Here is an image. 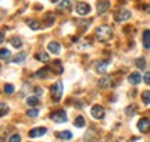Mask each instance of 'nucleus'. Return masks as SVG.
Instances as JSON below:
<instances>
[{
	"mask_svg": "<svg viewBox=\"0 0 150 142\" xmlns=\"http://www.w3.org/2000/svg\"><path fill=\"white\" fill-rule=\"evenodd\" d=\"M91 114H92V117H95L96 120H102L103 117H104V109H103L100 104H95L91 109Z\"/></svg>",
	"mask_w": 150,
	"mask_h": 142,
	"instance_id": "6",
	"label": "nucleus"
},
{
	"mask_svg": "<svg viewBox=\"0 0 150 142\" xmlns=\"http://www.w3.org/2000/svg\"><path fill=\"white\" fill-rule=\"evenodd\" d=\"M25 57H27V53H25V52H21V53H18L17 56H14V57L11 59V63H14V64L22 63V61L25 60Z\"/></svg>",
	"mask_w": 150,
	"mask_h": 142,
	"instance_id": "17",
	"label": "nucleus"
},
{
	"mask_svg": "<svg viewBox=\"0 0 150 142\" xmlns=\"http://www.w3.org/2000/svg\"><path fill=\"white\" fill-rule=\"evenodd\" d=\"M138 128H139V131L143 132V134L149 132V131H150V120L147 119V117H143V119H140L139 123H138Z\"/></svg>",
	"mask_w": 150,
	"mask_h": 142,
	"instance_id": "7",
	"label": "nucleus"
},
{
	"mask_svg": "<svg viewBox=\"0 0 150 142\" xmlns=\"http://www.w3.org/2000/svg\"><path fill=\"white\" fill-rule=\"evenodd\" d=\"M97 14H104L110 9V1H97Z\"/></svg>",
	"mask_w": 150,
	"mask_h": 142,
	"instance_id": "11",
	"label": "nucleus"
},
{
	"mask_svg": "<svg viewBox=\"0 0 150 142\" xmlns=\"http://www.w3.org/2000/svg\"><path fill=\"white\" fill-rule=\"evenodd\" d=\"M8 142H21V137L18 135V134H14V135H11Z\"/></svg>",
	"mask_w": 150,
	"mask_h": 142,
	"instance_id": "32",
	"label": "nucleus"
},
{
	"mask_svg": "<svg viewBox=\"0 0 150 142\" xmlns=\"http://www.w3.org/2000/svg\"><path fill=\"white\" fill-rule=\"evenodd\" d=\"M35 92H36V95H42L43 91L40 89V88H35Z\"/></svg>",
	"mask_w": 150,
	"mask_h": 142,
	"instance_id": "35",
	"label": "nucleus"
},
{
	"mask_svg": "<svg viewBox=\"0 0 150 142\" xmlns=\"http://www.w3.org/2000/svg\"><path fill=\"white\" fill-rule=\"evenodd\" d=\"M75 10L76 13L79 14V16H86V14H89L91 13V6L85 3V1H79V3H76V7H75Z\"/></svg>",
	"mask_w": 150,
	"mask_h": 142,
	"instance_id": "5",
	"label": "nucleus"
},
{
	"mask_svg": "<svg viewBox=\"0 0 150 142\" xmlns=\"http://www.w3.org/2000/svg\"><path fill=\"white\" fill-rule=\"evenodd\" d=\"M0 57H1V60H7V59L10 57V50L6 49V48H3L1 52H0Z\"/></svg>",
	"mask_w": 150,
	"mask_h": 142,
	"instance_id": "27",
	"label": "nucleus"
},
{
	"mask_svg": "<svg viewBox=\"0 0 150 142\" xmlns=\"http://www.w3.org/2000/svg\"><path fill=\"white\" fill-rule=\"evenodd\" d=\"M50 120H53L54 123H65L67 121V113L64 110H59L50 114Z\"/></svg>",
	"mask_w": 150,
	"mask_h": 142,
	"instance_id": "4",
	"label": "nucleus"
},
{
	"mask_svg": "<svg viewBox=\"0 0 150 142\" xmlns=\"http://www.w3.org/2000/svg\"><path fill=\"white\" fill-rule=\"evenodd\" d=\"M99 85H100L102 88L112 87V78H111L110 75H104V77L102 78V80L99 81Z\"/></svg>",
	"mask_w": 150,
	"mask_h": 142,
	"instance_id": "13",
	"label": "nucleus"
},
{
	"mask_svg": "<svg viewBox=\"0 0 150 142\" xmlns=\"http://www.w3.org/2000/svg\"><path fill=\"white\" fill-rule=\"evenodd\" d=\"M142 100L145 104H150V91H143L142 92Z\"/></svg>",
	"mask_w": 150,
	"mask_h": 142,
	"instance_id": "26",
	"label": "nucleus"
},
{
	"mask_svg": "<svg viewBox=\"0 0 150 142\" xmlns=\"http://www.w3.org/2000/svg\"><path fill=\"white\" fill-rule=\"evenodd\" d=\"M47 50L49 52H52V53H59L60 52V43L59 42H50V43L47 45Z\"/></svg>",
	"mask_w": 150,
	"mask_h": 142,
	"instance_id": "18",
	"label": "nucleus"
},
{
	"mask_svg": "<svg viewBox=\"0 0 150 142\" xmlns=\"http://www.w3.org/2000/svg\"><path fill=\"white\" fill-rule=\"evenodd\" d=\"M0 107H1V113H0V116H1V117H4L6 113H8V106H7L6 103H1Z\"/></svg>",
	"mask_w": 150,
	"mask_h": 142,
	"instance_id": "31",
	"label": "nucleus"
},
{
	"mask_svg": "<svg viewBox=\"0 0 150 142\" xmlns=\"http://www.w3.org/2000/svg\"><path fill=\"white\" fill-rule=\"evenodd\" d=\"M63 91H64V85H63V81H57L54 82L53 85L50 87V92H52V99L53 102H60L61 98H63Z\"/></svg>",
	"mask_w": 150,
	"mask_h": 142,
	"instance_id": "2",
	"label": "nucleus"
},
{
	"mask_svg": "<svg viewBox=\"0 0 150 142\" xmlns=\"http://www.w3.org/2000/svg\"><path fill=\"white\" fill-rule=\"evenodd\" d=\"M56 137L60 138V139H65V141H70L71 138H72V134H71V131H68V130H64V131L56 132Z\"/></svg>",
	"mask_w": 150,
	"mask_h": 142,
	"instance_id": "14",
	"label": "nucleus"
},
{
	"mask_svg": "<svg viewBox=\"0 0 150 142\" xmlns=\"http://www.w3.org/2000/svg\"><path fill=\"white\" fill-rule=\"evenodd\" d=\"M27 25L32 31H38V29H40V22L38 21V20H27Z\"/></svg>",
	"mask_w": 150,
	"mask_h": 142,
	"instance_id": "16",
	"label": "nucleus"
},
{
	"mask_svg": "<svg viewBox=\"0 0 150 142\" xmlns=\"http://www.w3.org/2000/svg\"><path fill=\"white\" fill-rule=\"evenodd\" d=\"M10 43L13 45L14 48H17V49H18V48H21V46H22V42H21V39L18 38V36H13V38L10 39Z\"/></svg>",
	"mask_w": 150,
	"mask_h": 142,
	"instance_id": "22",
	"label": "nucleus"
},
{
	"mask_svg": "<svg viewBox=\"0 0 150 142\" xmlns=\"http://www.w3.org/2000/svg\"><path fill=\"white\" fill-rule=\"evenodd\" d=\"M45 20H46L45 25H46V27H50V25H53L54 24V20H56V18H54V16H52V14H47Z\"/></svg>",
	"mask_w": 150,
	"mask_h": 142,
	"instance_id": "28",
	"label": "nucleus"
},
{
	"mask_svg": "<svg viewBox=\"0 0 150 142\" xmlns=\"http://www.w3.org/2000/svg\"><path fill=\"white\" fill-rule=\"evenodd\" d=\"M50 70H52V72L57 74V75L63 74V64H61V61L54 60L53 63H52V66H50Z\"/></svg>",
	"mask_w": 150,
	"mask_h": 142,
	"instance_id": "10",
	"label": "nucleus"
},
{
	"mask_svg": "<svg viewBox=\"0 0 150 142\" xmlns=\"http://www.w3.org/2000/svg\"><path fill=\"white\" fill-rule=\"evenodd\" d=\"M135 113H136V104H131V106H128L125 109V114L129 116V117H132Z\"/></svg>",
	"mask_w": 150,
	"mask_h": 142,
	"instance_id": "25",
	"label": "nucleus"
},
{
	"mask_svg": "<svg viewBox=\"0 0 150 142\" xmlns=\"http://www.w3.org/2000/svg\"><path fill=\"white\" fill-rule=\"evenodd\" d=\"M128 81H129V84H132V85H138V84H140V81H142V75H140L139 72H132V74H129Z\"/></svg>",
	"mask_w": 150,
	"mask_h": 142,
	"instance_id": "12",
	"label": "nucleus"
},
{
	"mask_svg": "<svg viewBox=\"0 0 150 142\" xmlns=\"http://www.w3.org/2000/svg\"><path fill=\"white\" fill-rule=\"evenodd\" d=\"M95 68H96V71L99 72V74H104L108 68V63L107 61H104V60L96 61V63H95Z\"/></svg>",
	"mask_w": 150,
	"mask_h": 142,
	"instance_id": "9",
	"label": "nucleus"
},
{
	"mask_svg": "<svg viewBox=\"0 0 150 142\" xmlns=\"http://www.w3.org/2000/svg\"><path fill=\"white\" fill-rule=\"evenodd\" d=\"M35 59L39 61H43V63H46V61H49V55L47 53H45V52H39V53H36L35 55Z\"/></svg>",
	"mask_w": 150,
	"mask_h": 142,
	"instance_id": "19",
	"label": "nucleus"
},
{
	"mask_svg": "<svg viewBox=\"0 0 150 142\" xmlns=\"http://www.w3.org/2000/svg\"><path fill=\"white\" fill-rule=\"evenodd\" d=\"M143 81H145L147 85H150V71L149 72H146L145 75H143Z\"/></svg>",
	"mask_w": 150,
	"mask_h": 142,
	"instance_id": "34",
	"label": "nucleus"
},
{
	"mask_svg": "<svg viewBox=\"0 0 150 142\" xmlns=\"http://www.w3.org/2000/svg\"><path fill=\"white\" fill-rule=\"evenodd\" d=\"M135 64H136V67H138L139 70H145L146 68V60L143 59V57L136 59V60H135Z\"/></svg>",
	"mask_w": 150,
	"mask_h": 142,
	"instance_id": "23",
	"label": "nucleus"
},
{
	"mask_svg": "<svg viewBox=\"0 0 150 142\" xmlns=\"http://www.w3.org/2000/svg\"><path fill=\"white\" fill-rule=\"evenodd\" d=\"M112 31L108 25H100L96 29V38L99 42H107L108 39H111Z\"/></svg>",
	"mask_w": 150,
	"mask_h": 142,
	"instance_id": "1",
	"label": "nucleus"
},
{
	"mask_svg": "<svg viewBox=\"0 0 150 142\" xmlns=\"http://www.w3.org/2000/svg\"><path fill=\"white\" fill-rule=\"evenodd\" d=\"M142 42H143V46L146 49H150V31L146 29L143 32V36H142Z\"/></svg>",
	"mask_w": 150,
	"mask_h": 142,
	"instance_id": "15",
	"label": "nucleus"
},
{
	"mask_svg": "<svg viewBox=\"0 0 150 142\" xmlns=\"http://www.w3.org/2000/svg\"><path fill=\"white\" fill-rule=\"evenodd\" d=\"M114 18H115V21L117 22L127 21V20L131 18V11L127 10V9H121L120 11H117V13L114 14Z\"/></svg>",
	"mask_w": 150,
	"mask_h": 142,
	"instance_id": "3",
	"label": "nucleus"
},
{
	"mask_svg": "<svg viewBox=\"0 0 150 142\" xmlns=\"http://www.w3.org/2000/svg\"><path fill=\"white\" fill-rule=\"evenodd\" d=\"M49 74H50V70H49V68H42V70L36 71L35 75H36L38 78H47Z\"/></svg>",
	"mask_w": 150,
	"mask_h": 142,
	"instance_id": "20",
	"label": "nucleus"
},
{
	"mask_svg": "<svg viewBox=\"0 0 150 142\" xmlns=\"http://www.w3.org/2000/svg\"><path fill=\"white\" fill-rule=\"evenodd\" d=\"M4 42V32L1 31V35H0V43H3Z\"/></svg>",
	"mask_w": 150,
	"mask_h": 142,
	"instance_id": "36",
	"label": "nucleus"
},
{
	"mask_svg": "<svg viewBox=\"0 0 150 142\" xmlns=\"http://www.w3.org/2000/svg\"><path fill=\"white\" fill-rule=\"evenodd\" d=\"M27 103L29 104V106H38V104H39V98H38V96H28Z\"/></svg>",
	"mask_w": 150,
	"mask_h": 142,
	"instance_id": "24",
	"label": "nucleus"
},
{
	"mask_svg": "<svg viewBox=\"0 0 150 142\" xmlns=\"http://www.w3.org/2000/svg\"><path fill=\"white\" fill-rule=\"evenodd\" d=\"M38 114H39V109H29V110H27V116H29V117H36Z\"/></svg>",
	"mask_w": 150,
	"mask_h": 142,
	"instance_id": "30",
	"label": "nucleus"
},
{
	"mask_svg": "<svg viewBox=\"0 0 150 142\" xmlns=\"http://www.w3.org/2000/svg\"><path fill=\"white\" fill-rule=\"evenodd\" d=\"M71 4H72L71 1H61V3H59V7L60 9H63V7H70Z\"/></svg>",
	"mask_w": 150,
	"mask_h": 142,
	"instance_id": "33",
	"label": "nucleus"
},
{
	"mask_svg": "<svg viewBox=\"0 0 150 142\" xmlns=\"http://www.w3.org/2000/svg\"><path fill=\"white\" fill-rule=\"evenodd\" d=\"M4 92L7 93V95L14 93V85H11V84H6L4 85Z\"/></svg>",
	"mask_w": 150,
	"mask_h": 142,
	"instance_id": "29",
	"label": "nucleus"
},
{
	"mask_svg": "<svg viewBox=\"0 0 150 142\" xmlns=\"http://www.w3.org/2000/svg\"><path fill=\"white\" fill-rule=\"evenodd\" d=\"M85 119L82 117V116H78L76 119L74 120V126L75 127H78V128H82V127H85Z\"/></svg>",
	"mask_w": 150,
	"mask_h": 142,
	"instance_id": "21",
	"label": "nucleus"
},
{
	"mask_svg": "<svg viewBox=\"0 0 150 142\" xmlns=\"http://www.w3.org/2000/svg\"><path fill=\"white\" fill-rule=\"evenodd\" d=\"M46 131H47V128H46V127H38V128H33V130L29 131V137L31 138L42 137V135L46 134Z\"/></svg>",
	"mask_w": 150,
	"mask_h": 142,
	"instance_id": "8",
	"label": "nucleus"
}]
</instances>
